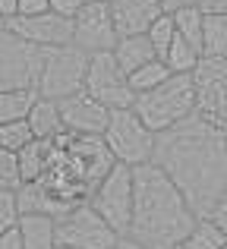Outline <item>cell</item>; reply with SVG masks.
Wrapping results in <instances>:
<instances>
[{"instance_id": "27", "label": "cell", "mask_w": 227, "mask_h": 249, "mask_svg": "<svg viewBox=\"0 0 227 249\" xmlns=\"http://www.w3.org/2000/svg\"><path fill=\"white\" fill-rule=\"evenodd\" d=\"M22 186V174H19V158L6 148H0V193H16Z\"/></svg>"}, {"instance_id": "38", "label": "cell", "mask_w": 227, "mask_h": 249, "mask_svg": "<svg viewBox=\"0 0 227 249\" xmlns=\"http://www.w3.org/2000/svg\"><path fill=\"white\" fill-rule=\"evenodd\" d=\"M86 3H98V0H86Z\"/></svg>"}, {"instance_id": "29", "label": "cell", "mask_w": 227, "mask_h": 249, "mask_svg": "<svg viewBox=\"0 0 227 249\" xmlns=\"http://www.w3.org/2000/svg\"><path fill=\"white\" fill-rule=\"evenodd\" d=\"M82 6H86V0H51V13H57L63 19H76L82 13Z\"/></svg>"}, {"instance_id": "4", "label": "cell", "mask_w": 227, "mask_h": 249, "mask_svg": "<svg viewBox=\"0 0 227 249\" xmlns=\"http://www.w3.org/2000/svg\"><path fill=\"white\" fill-rule=\"evenodd\" d=\"M105 142L111 148V155L117 158V164L142 167V164H152L158 136L142 123V117L133 107H126V110H111V123L105 129Z\"/></svg>"}, {"instance_id": "6", "label": "cell", "mask_w": 227, "mask_h": 249, "mask_svg": "<svg viewBox=\"0 0 227 249\" xmlns=\"http://www.w3.org/2000/svg\"><path fill=\"white\" fill-rule=\"evenodd\" d=\"M41 63H44V48L29 44L6 25L0 29V91H19V89L38 91Z\"/></svg>"}, {"instance_id": "20", "label": "cell", "mask_w": 227, "mask_h": 249, "mask_svg": "<svg viewBox=\"0 0 227 249\" xmlns=\"http://www.w3.org/2000/svg\"><path fill=\"white\" fill-rule=\"evenodd\" d=\"M38 101L35 89H19V91H0V126L3 123L25 120L32 110V104Z\"/></svg>"}, {"instance_id": "19", "label": "cell", "mask_w": 227, "mask_h": 249, "mask_svg": "<svg viewBox=\"0 0 227 249\" xmlns=\"http://www.w3.org/2000/svg\"><path fill=\"white\" fill-rule=\"evenodd\" d=\"M161 60L167 63V70H171L174 76H192V73H196V67L202 63V51H199L196 44H190L183 35H177Z\"/></svg>"}, {"instance_id": "18", "label": "cell", "mask_w": 227, "mask_h": 249, "mask_svg": "<svg viewBox=\"0 0 227 249\" xmlns=\"http://www.w3.org/2000/svg\"><path fill=\"white\" fill-rule=\"evenodd\" d=\"M19 233L25 240V249H57V218L51 214H22Z\"/></svg>"}, {"instance_id": "13", "label": "cell", "mask_w": 227, "mask_h": 249, "mask_svg": "<svg viewBox=\"0 0 227 249\" xmlns=\"http://www.w3.org/2000/svg\"><path fill=\"white\" fill-rule=\"evenodd\" d=\"M60 117L63 126L76 136H105L107 123H111V110L101 101H95L88 91L70 95L60 101Z\"/></svg>"}, {"instance_id": "35", "label": "cell", "mask_w": 227, "mask_h": 249, "mask_svg": "<svg viewBox=\"0 0 227 249\" xmlns=\"http://www.w3.org/2000/svg\"><path fill=\"white\" fill-rule=\"evenodd\" d=\"M211 218L218 221V224H221V231L227 233V193H224V199H221V205H218V212L211 214Z\"/></svg>"}, {"instance_id": "7", "label": "cell", "mask_w": 227, "mask_h": 249, "mask_svg": "<svg viewBox=\"0 0 227 249\" xmlns=\"http://www.w3.org/2000/svg\"><path fill=\"white\" fill-rule=\"evenodd\" d=\"M133 196H136V174L126 164H114L111 174L92 189L88 205L114 227L120 237L129 233V221H133Z\"/></svg>"}, {"instance_id": "31", "label": "cell", "mask_w": 227, "mask_h": 249, "mask_svg": "<svg viewBox=\"0 0 227 249\" xmlns=\"http://www.w3.org/2000/svg\"><path fill=\"white\" fill-rule=\"evenodd\" d=\"M0 249H25V240L19 233V227H13V231H6L0 237Z\"/></svg>"}, {"instance_id": "23", "label": "cell", "mask_w": 227, "mask_h": 249, "mask_svg": "<svg viewBox=\"0 0 227 249\" xmlns=\"http://www.w3.org/2000/svg\"><path fill=\"white\" fill-rule=\"evenodd\" d=\"M171 70H167V63L161 60H152V63H145V67H139L136 73H129L126 79H129V89L136 91V95H145V91H155L158 85H164L167 79H171Z\"/></svg>"}, {"instance_id": "15", "label": "cell", "mask_w": 227, "mask_h": 249, "mask_svg": "<svg viewBox=\"0 0 227 249\" xmlns=\"http://www.w3.org/2000/svg\"><path fill=\"white\" fill-rule=\"evenodd\" d=\"M16 158H19L22 183H41L44 177H48V170L54 167L57 148H54V142H48V139H35L29 148H22Z\"/></svg>"}, {"instance_id": "26", "label": "cell", "mask_w": 227, "mask_h": 249, "mask_svg": "<svg viewBox=\"0 0 227 249\" xmlns=\"http://www.w3.org/2000/svg\"><path fill=\"white\" fill-rule=\"evenodd\" d=\"M174 38H177V22H174V13H164V16H158V22L148 29V41L155 44L158 57H164Z\"/></svg>"}, {"instance_id": "1", "label": "cell", "mask_w": 227, "mask_h": 249, "mask_svg": "<svg viewBox=\"0 0 227 249\" xmlns=\"http://www.w3.org/2000/svg\"><path fill=\"white\" fill-rule=\"evenodd\" d=\"M152 164L171 177L196 218H211L227 193V133L192 114L158 136Z\"/></svg>"}, {"instance_id": "24", "label": "cell", "mask_w": 227, "mask_h": 249, "mask_svg": "<svg viewBox=\"0 0 227 249\" xmlns=\"http://www.w3.org/2000/svg\"><path fill=\"white\" fill-rule=\"evenodd\" d=\"M174 22H177V35H183L190 44H196L202 51V38H205V13L199 6H183V10L174 13Z\"/></svg>"}, {"instance_id": "9", "label": "cell", "mask_w": 227, "mask_h": 249, "mask_svg": "<svg viewBox=\"0 0 227 249\" xmlns=\"http://www.w3.org/2000/svg\"><path fill=\"white\" fill-rule=\"evenodd\" d=\"M86 91L101 101L107 110H126L136 104V91L129 89L126 73L120 70L114 51L105 54H88V73H86Z\"/></svg>"}, {"instance_id": "12", "label": "cell", "mask_w": 227, "mask_h": 249, "mask_svg": "<svg viewBox=\"0 0 227 249\" xmlns=\"http://www.w3.org/2000/svg\"><path fill=\"white\" fill-rule=\"evenodd\" d=\"M6 29L16 32L35 48H67L73 44V19H63L57 13H41V16H13L6 19Z\"/></svg>"}, {"instance_id": "10", "label": "cell", "mask_w": 227, "mask_h": 249, "mask_svg": "<svg viewBox=\"0 0 227 249\" xmlns=\"http://www.w3.org/2000/svg\"><path fill=\"white\" fill-rule=\"evenodd\" d=\"M196 114L227 133V57H202L192 73Z\"/></svg>"}, {"instance_id": "2", "label": "cell", "mask_w": 227, "mask_h": 249, "mask_svg": "<svg viewBox=\"0 0 227 249\" xmlns=\"http://www.w3.org/2000/svg\"><path fill=\"white\" fill-rule=\"evenodd\" d=\"M136 196H133V221L126 237L139 240L148 249H177L196 227V212L183 199L171 177L158 164L133 167Z\"/></svg>"}, {"instance_id": "21", "label": "cell", "mask_w": 227, "mask_h": 249, "mask_svg": "<svg viewBox=\"0 0 227 249\" xmlns=\"http://www.w3.org/2000/svg\"><path fill=\"white\" fill-rule=\"evenodd\" d=\"M202 57H227V13H205Z\"/></svg>"}, {"instance_id": "32", "label": "cell", "mask_w": 227, "mask_h": 249, "mask_svg": "<svg viewBox=\"0 0 227 249\" xmlns=\"http://www.w3.org/2000/svg\"><path fill=\"white\" fill-rule=\"evenodd\" d=\"M196 6L202 13H227V0H199Z\"/></svg>"}, {"instance_id": "11", "label": "cell", "mask_w": 227, "mask_h": 249, "mask_svg": "<svg viewBox=\"0 0 227 249\" xmlns=\"http://www.w3.org/2000/svg\"><path fill=\"white\" fill-rule=\"evenodd\" d=\"M120 35H117V25L111 16V3L98 0V3H86L82 13L73 19V44L86 54H105L114 51Z\"/></svg>"}, {"instance_id": "42", "label": "cell", "mask_w": 227, "mask_h": 249, "mask_svg": "<svg viewBox=\"0 0 227 249\" xmlns=\"http://www.w3.org/2000/svg\"><path fill=\"white\" fill-rule=\"evenodd\" d=\"M107 3H111V0H107Z\"/></svg>"}, {"instance_id": "17", "label": "cell", "mask_w": 227, "mask_h": 249, "mask_svg": "<svg viewBox=\"0 0 227 249\" xmlns=\"http://www.w3.org/2000/svg\"><path fill=\"white\" fill-rule=\"evenodd\" d=\"M114 57H117V63H120V70L129 76L139 67L158 60V51H155V44L148 41V35H129V38H120V41H117Z\"/></svg>"}, {"instance_id": "40", "label": "cell", "mask_w": 227, "mask_h": 249, "mask_svg": "<svg viewBox=\"0 0 227 249\" xmlns=\"http://www.w3.org/2000/svg\"><path fill=\"white\" fill-rule=\"evenodd\" d=\"M221 249H227V243H224V246H221Z\"/></svg>"}, {"instance_id": "37", "label": "cell", "mask_w": 227, "mask_h": 249, "mask_svg": "<svg viewBox=\"0 0 227 249\" xmlns=\"http://www.w3.org/2000/svg\"><path fill=\"white\" fill-rule=\"evenodd\" d=\"M57 249H73V246H57Z\"/></svg>"}, {"instance_id": "14", "label": "cell", "mask_w": 227, "mask_h": 249, "mask_svg": "<svg viewBox=\"0 0 227 249\" xmlns=\"http://www.w3.org/2000/svg\"><path fill=\"white\" fill-rule=\"evenodd\" d=\"M111 16L120 38L148 35L158 16H164V6L158 0H111Z\"/></svg>"}, {"instance_id": "22", "label": "cell", "mask_w": 227, "mask_h": 249, "mask_svg": "<svg viewBox=\"0 0 227 249\" xmlns=\"http://www.w3.org/2000/svg\"><path fill=\"white\" fill-rule=\"evenodd\" d=\"M227 243V233L221 231L215 218H199L190 237L183 240V249H221Z\"/></svg>"}, {"instance_id": "30", "label": "cell", "mask_w": 227, "mask_h": 249, "mask_svg": "<svg viewBox=\"0 0 227 249\" xmlns=\"http://www.w3.org/2000/svg\"><path fill=\"white\" fill-rule=\"evenodd\" d=\"M41 13H51V0H19L16 16H41Z\"/></svg>"}, {"instance_id": "16", "label": "cell", "mask_w": 227, "mask_h": 249, "mask_svg": "<svg viewBox=\"0 0 227 249\" xmlns=\"http://www.w3.org/2000/svg\"><path fill=\"white\" fill-rule=\"evenodd\" d=\"M29 126H32V136L35 139H48V142H54L57 136L63 133V117H60V101H54V98H41L38 95V101L32 104V110H29Z\"/></svg>"}, {"instance_id": "28", "label": "cell", "mask_w": 227, "mask_h": 249, "mask_svg": "<svg viewBox=\"0 0 227 249\" xmlns=\"http://www.w3.org/2000/svg\"><path fill=\"white\" fill-rule=\"evenodd\" d=\"M19 202H16V193H0V237L13 227H19Z\"/></svg>"}, {"instance_id": "39", "label": "cell", "mask_w": 227, "mask_h": 249, "mask_svg": "<svg viewBox=\"0 0 227 249\" xmlns=\"http://www.w3.org/2000/svg\"><path fill=\"white\" fill-rule=\"evenodd\" d=\"M0 29H3V16H0Z\"/></svg>"}, {"instance_id": "36", "label": "cell", "mask_w": 227, "mask_h": 249, "mask_svg": "<svg viewBox=\"0 0 227 249\" xmlns=\"http://www.w3.org/2000/svg\"><path fill=\"white\" fill-rule=\"evenodd\" d=\"M114 249H148V246H142L139 240H133V237H120L117 240V246Z\"/></svg>"}, {"instance_id": "8", "label": "cell", "mask_w": 227, "mask_h": 249, "mask_svg": "<svg viewBox=\"0 0 227 249\" xmlns=\"http://www.w3.org/2000/svg\"><path fill=\"white\" fill-rule=\"evenodd\" d=\"M120 233L95 212L88 202L57 218V243L73 249H114Z\"/></svg>"}, {"instance_id": "3", "label": "cell", "mask_w": 227, "mask_h": 249, "mask_svg": "<svg viewBox=\"0 0 227 249\" xmlns=\"http://www.w3.org/2000/svg\"><path fill=\"white\" fill-rule=\"evenodd\" d=\"M133 110L142 117L148 129L155 136L174 129L177 123L190 120L196 114V89H192V76H171L164 85H158L155 91L136 95Z\"/></svg>"}, {"instance_id": "33", "label": "cell", "mask_w": 227, "mask_h": 249, "mask_svg": "<svg viewBox=\"0 0 227 249\" xmlns=\"http://www.w3.org/2000/svg\"><path fill=\"white\" fill-rule=\"evenodd\" d=\"M161 6H164V13H177V10H183V6H196L199 0H158Z\"/></svg>"}, {"instance_id": "25", "label": "cell", "mask_w": 227, "mask_h": 249, "mask_svg": "<svg viewBox=\"0 0 227 249\" xmlns=\"http://www.w3.org/2000/svg\"><path fill=\"white\" fill-rule=\"evenodd\" d=\"M32 142H35V136H32L29 120H16V123H3V126H0V148H6V152L19 155L22 148H29Z\"/></svg>"}, {"instance_id": "5", "label": "cell", "mask_w": 227, "mask_h": 249, "mask_svg": "<svg viewBox=\"0 0 227 249\" xmlns=\"http://www.w3.org/2000/svg\"><path fill=\"white\" fill-rule=\"evenodd\" d=\"M86 73H88V54L76 44L67 48H44L41 79H38V95L63 101L70 95L86 91Z\"/></svg>"}, {"instance_id": "41", "label": "cell", "mask_w": 227, "mask_h": 249, "mask_svg": "<svg viewBox=\"0 0 227 249\" xmlns=\"http://www.w3.org/2000/svg\"><path fill=\"white\" fill-rule=\"evenodd\" d=\"M177 249H183V246H177Z\"/></svg>"}, {"instance_id": "34", "label": "cell", "mask_w": 227, "mask_h": 249, "mask_svg": "<svg viewBox=\"0 0 227 249\" xmlns=\"http://www.w3.org/2000/svg\"><path fill=\"white\" fill-rule=\"evenodd\" d=\"M16 13H19V0H0V16H3V22L13 19Z\"/></svg>"}]
</instances>
